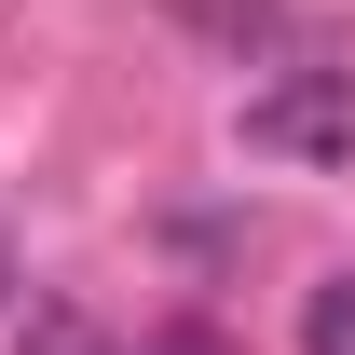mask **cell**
I'll return each instance as SVG.
<instances>
[{
  "label": "cell",
  "mask_w": 355,
  "mask_h": 355,
  "mask_svg": "<svg viewBox=\"0 0 355 355\" xmlns=\"http://www.w3.org/2000/svg\"><path fill=\"white\" fill-rule=\"evenodd\" d=\"M246 150H260V164H342L355 150V69L301 55V69L246 83Z\"/></svg>",
  "instance_id": "1"
},
{
  "label": "cell",
  "mask_w": 355,
  "mask_h": 355,
  "mask_svg": "<svg viewBox=\"0 0 355 355\" xmlns=\"http://www.w3.org/2000/svg\"><path fill=\"white\" fill-rule=\"evenodd\" d=\"M301 355H355V273H328L301 301Z\"/></svg>",
  "instance_id": "2"
},
{
  "label": "cell",
  "mask_w": 355,
  "mask_h": 355,
  "mask_svg": "<svg viewBox=\"0 0 355 355\" xmlns=\"http://www.w3.org/2000/svg\"><path fill=\"white\" fill-rule=\"evenodd\" d=\"M150 355H232V342L205 328V314H178V328H150Z\"/></svg>",
  "instance_id": "3"
}]
</instances>
